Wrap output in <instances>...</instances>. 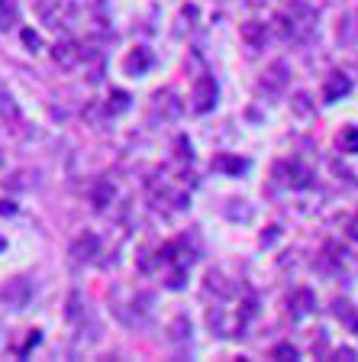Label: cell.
Listing matches in <instances>:
<instances>
[{
  "instance_id": "cell-1",
  "label": "cell",
  "mask_w": 358,
  "mask_h": 362,
  "mask_svg": "<svg viewBox=\"0 0 358 362\" xmlns=\"http://www.w3.org/2000/svg\"><path fill=\"white\" fill-rule=\"evenodd\" d=\"M0 298H4L13 310H23L26 308V301L32 298V288H30V281L26 279H16V281H10V285L0 291Z\"/></svg>"
},
{
  "instance_id": "cell-2",
  "label": "cell",
  "mask_w": 358,
  "mask_h": 362,
  "mask_svg": "<svg viewBox=\"0 0 358 362\" xmlns=\"http://www.w3.org/2000/svg\"><path fill=\"white\" fill-rule=\"evenodd\" d=\"M13 4H10V0H0V30H4V26H10V23H13Z\"/></svg>"
},
{
  "instance_id": "cell-3",
  "label": "cell",
  "mask_w": 358,
  "mask_h": 362,
  "mask_svg": "<svg viewBox=\"0 0 358 362\" xmlns=\"http://www.w3.org/2000/svg\"><path fill=\"white\" fill-rule=\"evenodd\" d=\"M0 117H4V120H7V117L13 120L16 117V104L10 100V94H0Z\"/></svg>"
},
{
  "instance_id": "cell-4",
  "label": "cell",
  "mask_w": 358,
  "mask_h": 362,
  "mask_svg": "<svg viewBox=\"0 0 358 362\" xmlns=\"http://www.w3.org/2000/svg\"><path fill=\"white\" fill-rule=\"evenodd\" d=\"M355 236H358V220H355Z\"/></svg>"
}]
</instances>
